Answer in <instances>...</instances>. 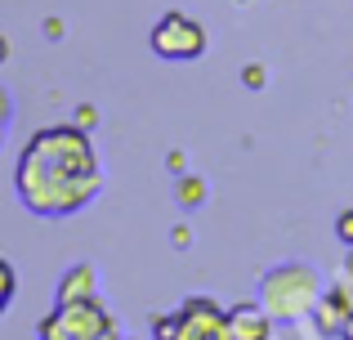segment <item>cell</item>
<instances>
[{
	"label": "cell",
	"instance_id": "6da1fadb",
	"mask_svg": "<svg viewBox=\"0 0 353 340\" xmlns=\"http://www.w3.org/2000/svg\"><path fill=\"white\" fill-rule=\"evenodd\" d=\"M99 192V161L85 130L50 126L32 134L18 161V197L36 215H72Z\"/></svg>",
	"mask_w": 353,
	"mask_h": 340
},
{
	"label": "cell",
	"instance_id": "7a4b0ae2",
	"mask_svg": "<svg viewBox=\"0 0 353 340\" xmlns=\"http://www.w3.org/2000/svg\"><path fill=\"white\" fill-rule=\"evenodd\" d=\"M103 327H112L103 305H94V300H59L54 318L41 323V336L45 340H90L94 332H103Z\"/></svg>",
	"mask_w": 353,
	"mask_h": 340
},
{
	"label": "cell",
	"instance_id": "3957f363",
	"mask_svg": "<svg viewBox=\"0 0 353 340\" xmlns=\"http://www.w3.org/2000/svg\"><path fill=\"white\" fill-rule=\"evenodd\" d=\"M174 340H233V323L215 300L192 296L174 314Z\"/></svg>",
	"mask_w": 353,
	"mask_h": 340
},
{
	"label": "cell",
	"instance_id": "277c9868",
	"mask_svg": "<svg viewBox=\"0 0 353 340\" xmlns=\"http://www.w3.org/2000/svg\"><path fill=\"white\" fill-rule=\"evenodd\" d=\"M152 50L161 59H197L206 50V32H201L197 18L188 14H165L161 23L152 27Z\"/></svg>",
	"mask_w": 353,
	"mask_h": 340
},
{
	"label": "cell",
	"instance_id": "5b68a950",
	"mask_svg": "<svg viewBox=\"0 0 353 340\" xmlns=\"http://www.w3.org/2000/svg\"><path fill=\"white\" fill-rule=\"evenodd\" d=\"M228 323H233V340H268V314L259 305H237L233 314H228Z\"/></svg>",
	"mask_w": 353,
	"mask_h": 340
},
{
	"label": "cell",
	"instance_id": "8992f818",
	"mask_svg": "<svg viewBox=\"0 0 353 340\" xmlns=\"http://www.w3.org/2000/svg\"><path fill=\"white\" fill-rule=\"evenodd\" d=\"M349 314H353L349 296H345V291H331V296L322 300V332H331V327H345Z\"/></svg>",
	"mask_w": 353,
	"mask_h": 340
},
{
	"label": "cell",
	"instance_id": "52a82bcc",
	"mask_svg": "<svg viewBox=\"0 0 353 340\" xmlns=\"http://www.w3.org/2000/svg\"><path fill=\"white\" fill-rule=\"evenodd\" d=\"M9 300H14V264H9V260H0V318H5Z\"/></svg>",
	"mask_w": 353,
	"mask_h": 340
},
{
	"label": "cell",
	"instance_id": "ba28073f",
	"mask_svg": "<svg viewBox=\"0 0 353 340\" xmlns=\"http://www.w3.org/2000/svg\"><path fill=\"white\" fill-rule=\"evenodd\" d=\"M157 336H161V340H174V318H161V323H157Z\"/></svg>",
	"mask_w": 353,
	"mask_h": 340
},
{
	"label": "cell",
	"instance_id": "9c48e42d",
	"mask_svg": "<svg viewBox=\"0 0 353 340\" xmlns=\"http://www.w3.org/2000/svg\"><path fill=\"white\" fill-rule=\"evenodd\" d=\"M340 237L353 242V210H349V215H340Z\"/></svg>",
	"mask_w": 353,
	"mask_h": 340
},
{
	"label": "cell",
	"instance_id": "30bf717a",
	"mask_svg": "<svg viewBox=\"0 0 353 340\" xmlns=\"http://www.w3.org/2000/svg\"><path fill=\"white\" fill-rule=\"evenodd\" d=\"M241 77H246V86H259V81H264V72H259V68H246Z\"/></svg>",
	"mask_w": 353,
	"mask_h": 340
},
{
	"label": "cell",
	"instance_id": "8fae6325",
	"mask_svg": "<svg viewBox=\"0 0 353 340\" xmlns=\"http://www.w3.org/2000/svg\"><path fill=\"white\" fill-rule=\"evenodd\" d=\"M90 340H121V336H117V327H103V332H94Z\"/></svg>",
	"mask_w": 353,
	"mask_h": 340
},
{
	"label": "cell",
	"instance_id": "7c38bea8",
	"mask_svg": "<svg viewBox=\"0 0 353 340\" xmlns=\"http://www.w3.org/2000/svg\"><path fill=\"white\" fill-rule=\"evenodd\" d=\"M0 121H9V94L0 90Z\"/></svg>",
	"mask_w": 353,
	"mask_h": 340
},
{
	"label": "cell",
	"instance_id": "4fadbf2b",
	"mask_svg": "<svg viewBox=\"0 0 353 340\" xmlns=\"http://www.w3.org/2000/svg\"><path fill=\"white\" fill-rule=\"evenodd\" d=\"M340 336H345V340H353V314L345 318V327H340Z\"/></svg>",
	"mask_w": 353,
	"mask_h": 340
},
{
	"label": "cell",
	"instance_id": "5bb4252c",
	"mask_svg": "<svg viewBox=\"0 0 353 340\" xmlns=\"http://www.w3.org/2000/svg\"><path fill=\"white\" fill-rule=\"evenodd\" d=\"M5 54H9V45H5V41H0V63H5Z\"/></svg>",
	"mask_w": 353,
	"mask_h": 340
},
{
	"label": "cell",
	"instance_id": "9a60e30c",
	"mask_svg": "<svg viewBox=\"0 0 353 340\" xmlns=\"http://www.w3.org/2000/svg\"><path fill=\"white\" fill-rule=\"evenodd\" d=\"M0 126H5V121H0Z\"/></svg>",
	"mask_w": 353,
	"mask_h": 340
}]
</instances>
